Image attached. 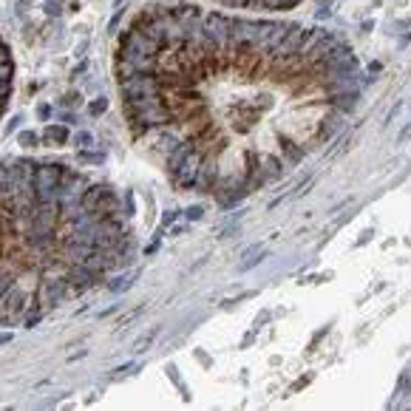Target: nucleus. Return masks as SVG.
I'll return each mask as SVG.
<instances>
[{
    "instance_id": "nucleus-13",
    "label": "nucleus",
    "mask_w": 411,
    "mask_h": 411,
    "mask_svg": "<svg viewBox=\"0 0 411 411\" xmlns=\"http://www.w3.org/2000/svg\"><path fill=\"white\" fill-rule=\"evenodd\" d=\"M37 116H40V119H48V116H51V105H40V108H37Z\"/></svg>"
},
{
    "instance_id": "nucleus-7",
    "label": "nucleus",
    "mask_w": 411,
    "mask_h": 411,
    "mask_svg": "<svg viewBox=\"0 0 411 411\" xmlns=\"http://www.w3.org/2000/svg\"><path fill=\"white\" fill-rule=\"evenodd\" d=\"M131 281H134V275H122V278H114V281H108V286H111L114 292H122V289H128V286H131Z\"/></svg>"
},
{
    "instance_id": "nucleus-17",
    "label": "nucleus",
    "mask_w": 411,
    "mask_h": 411,
    "mask_svg": "<svg viewBox=\"0 0 411 411\" xmlns=\"http://www.w3.org/2000/svg\"><path fill=\"white\" fill-rule=\"evenodd\" d=\"M411 137V125H406L403 131H400V139H409Z\"/></svg>"
},
{
    "instance_id": "nucleus-5",
    "label": "nucleus",
    "mask_w": 411,
    "mask_h": 411,
    "mask_svg": "<svg viewBox=\"0 0 411 411\" xmlns=\"http://www.w3.org/2000/svg\"><path fill=\"white\" fill-rule=\"evenodd\" d=\"M77 159L80 162H85V165H103L105 162V153H100V150H80V153H77Z\"/></svg>"
},
{
    "instance_id": "nucleus-16",
    "label": "nucleus",
    "mask_w": 411,
    "mask_h": 411,
    "mask_svg": "<svg viewBox=\"0 0 411 411\" xmlns=\"http://www.w3.org/2000/svg\"><path fill=\"white\" fill-rule=\"evenodd\" d=\"M46 12H51V14H60V6H57V3H46Z\"/></svg>"
},
{
    "instance_id": "nucleus-14",
    "label": "nucleus",
    "mask_w": 411,
    "mask_h": 411,
    "mask_svg": "<svg viewBox=\"0 0 411 411\" xmlns=\"http://www.w3.org/2000/svg\"><path fill=\"white\" fill-rule=\"evenodd\" d=\"M63 103H66V105H77V103H80V94H66V97H63Z\"/></svg>"
},
{
    "instance_id": "nucleus-2",
    "label": "nucleus",
    "mask_w": 411,
    "mask_h": 411,
    "mask_svg": "<svg viewBox=\"0 0 411 411\" xmlns=\"http://www.w3.org/2000/svg\"><path fill=\"white\" fill-rule=\"evenodd\" d=\"M32 307H34V295L26 292L23 286L14 281L6 289V295L0 298V326H14Z\"/></svg>"
},
{
    "instance_id": "nucleus-10",
    "label": "nucleus",
    "mask_w": 411,
    "mask_h": 411,
    "mask_svg": "<svg viewBox=\"0 0 411 411\" xmlns=\"http://www.w3.org/2000/svg\"><path fill=\"white\" fill-rule=\"evenodd\" d=\"M156 332H159V329H148V332H145V338H142V341H137V346H134V349H137V352H145V349L150 346V341L156 338Z\"/></svg>"
},
{
    "instance_id": "nucleus-4",
    "label": "nucleus",
    "mask_w": 411,
    "mask_h": 411,
    "mask_svg": "<svg viewBox=\"0 0 411 411\" xmlns=\"http://www.w3.org/2000/svg\"><path fill=\"white\" fill-rule=\"evenodd\" d=\"M68 128L63 125H48L46 134H43V145H51V148H63L66 142H68Z\"/></svg>"
},
{
    "instance_id": "nucleus-6",
    "label": "nucleus",
    "mask_w": 411,
    "mask_h": 411,
    "mask_svg": "<svg viewBox=\"0 0 411 411\" xmlns=\"http://www.w3.org/2000/svg\"><path fill=\"white\" fill-rule=\"evenodd\" d=\"M105 111H108V100H105V97H97V100L88 105V114L91 116H100V114H105Z\"/></svg>"
},
{
    "instance_id": "nucleus-8",
    "label": "nucleus",
    "mask_w": 411,
    "mask_h": 411,
    "mask_svg": "<svg viewBox=\"0 0 411 411\" xmlns=\"http://www.w3.org/2000/svg\"><path fill=\"white\" fill-rule=\"evenodd\" d=\"M74 145H77V148H80V150L91 148V145H94V137H91V134H88V131H80V134L74 137Z\"/></svg>"
},
{
    "instance_id": "nucleus-11",
    "label": "nucleus",
    "mask_w": 411,
    "mask_h": 411,
    "mask_svg": "<svg viewBox=\"0 0 411 411\" xmlns=\"http://www.w3.org/2000/svg\"><path fill=\"white\" fill-rule=\"evenodd\" d=\"M264 255H267V252H264L261 247H258V252H255V255H247V258L241 261V270H247V267H252V264H258V261L264 258Z\"/></svg>"
},
{
    "instance_id": "nucleus-1",
    "label": "nucleus",
    "mask_w": 411,
    "mask_h": 411,
    "mask_svg": "<svg viewBox=\"0 0 411 411\" xmlns=\"http://www.w3.org/2000/svg\"><path fill=\"white\" fill-rule=\"evenodd\" d=\"M68 168L60 165V162H46V165H37L34 171V193L40 202H51V205H60V184L66 179Z\"/></svg>"
},
{
    "instance_id": "nucleus-9",
    "label": "nucleus",
    "mask_w": 411,
    "mask_h": 411,
    "mask_svg": "<svg viewBox=\"0 0 411 411\" xmlns=\"http://www.w3.org/2000/svg\"><path fill=\"white\" fill-rule=\"evenodd\" d=\"M40 142H43V139H37V134H32V131H23V134H20V145H23V148H37Z\"/></svg>"
},
{
    "instance_id": "nucleus-15",
    "label": "nucleus",
    "mask_w": 411,
    "mask_h": 411,
    "mask_svg": "<svg viewBox=\"0 0 411 411\" xmlns=\"http://www.w3.org/2000/svg\"><path fill=\"white\" fill-rule=\"evenodd\" d=\"M156 250H159V239H153V241H150V244H148V250H145V252L150 255V252H156Z\"/></svg>"
},
{
    "instance_id": "nucleus-12",
    "label": "nucleus",
    "mask_w": 411,
    "mask_h": 411,
    "mask_svg": "<svg viewBox=\"0 0 411 411\" xmlns=\"http://www.w3.org/2000/svg\"><path fill=\"white\" fill-rule=\"evenodd\" d=\"M184 216L190 218V221H196V218H202V216H205V210H202V207H190V210H187Z\"/></svg>"
},
{
    "instance_id": "nucleus-3",
    "label": "nucleus",
    "mask_w": 411,
    "mask_h": 411,
    "mask_svg": "<svg viewBox=\"0 0 411 411\" xmlns=\"http://www.w3.org/2000/svg\"><path fill=\"white\" fill-rule=\"evenodd\" d=\"M80 205L85 207V210L97 213L100 218L119 216V196H116L108 184H88V190L82 193Z\"/></svg>"
}]
</instances>
